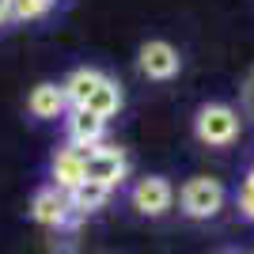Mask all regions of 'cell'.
<instances>
[{"label":"cell","mask_w":254,"mask_h":254,"mask_svg":"<svg viewBox=\"0 0 254 254\" xmlns=\"http://www.w3.org/2000/svg\"><path fill=\"white\" fill-rule=\"evenodd\" d=\"M197 137L205 144H232L239 137V114L224 103H212L197 110Z\"/></svg>","instance_id":"cell-1"},{"label":"cell","mask_w":254,"mask_h":254,"mask_svg":"<svg viewBox=\"0 0 254 254\" xmlns=\"http://www.w3.org/2000/svg\"><path fill=\"white\" fill-rule=\"evenodd\" d=\"M224 205V186L216 179H190L182 186V209L193 220H209Z\"/></svg>","instance_id":"cell-2"},{"label":"cell","mask_w":254,"mask_h":254,"mask_svg":"<svg viewBox=\"0 0 254 254\" xmlns=\"http://www.w3.org/2000/svg\"><path fill=\"white\" fill-rule=\"evenodd\" d=\"M91 152H95V144H72V148H61L53 156V179H57L61 193H72L84 182V163Z\"/></svg>","instance_id":"cell-3"},{"label":"cell","mask_w":254,"mask_h":254,"mask_svg":"<svg viewBox=\"0 0 254 254\" xmlns=\"http://www.w3.org/2000/svg\"><path fill=\"white\" fill-rule=\"evenodd\" d=\"M126 156L118 148H99L95 144V152L87 156V163H84V179L87 182H103V186H118V182L126 179Z\"/></svg>","instance_id":"cell-4"},{"label":"cell","mask_w":254,"mask_h":254,"mask_svg":"<svg viewBox=\"0 0 254 254\" xmlns=\"http://www.w3.org/2000/svg\"><path fill=\"white\" fill-rule=\"evenodd\" d=\"M31 212H34V220L46 224V228H64L68 220H76V216H72V205H68V193H61L57 186H50V190H38V197H34Z\"/></svg>","instance_id":"cell-5"},{"label":"cell","mask_w":254,"mask_h":254,"mask_svg":"<svg viewBox=\"0 0 254 254\" xmlns=\"http://www.w3.org/2000/svg\"><path fill=\"white\" fill-rule=\"evenodd\" d=\"M171 186H167V179H140L137 186H133V205H137L144 216H159V212H167L171 209Z\"/></svg>","instance_id":"cell-6"},{"label":"cell","mask_w":254,"mask_h":254,"mask_svg":"<svg viewBox=\"0 0 254 254\" xmlns=\"http://www.w3.org/2000/svg\"><path fill=\"white\" fill-rule=\"evenodd\" d=\"M140 68L152 80H171V76L179 72V50L167 46V42H148L140 50Z\"/></svg>","instance_id":"cell-7"},{"label":"cell","mask_w":254,"mask_h":254,"mask_svg":"<svg viewBox=\"0 0 254 254\" xmlns=\"http://www.w3.org/2000/svg\"><path fill=\"white\" fill-rule=\"evenodd\" d=\"M103 129H106V122L95 118L91 110H84V106H76L72 118H68V137H72V144H99V140H103Z\"/></svg>","instance_id":"cell-8"},{"label":"cell","mask_w":254,"mask_h":254,"mask_svg":"<svg viewBox=\"0 0 254 254\" xmlns=\"http://www.w3.org/2000/svg\"><path fill=\"white\" fill-rule=\"evenodd\" d=\"M106 197H110V186H103V182H80L72 193H68V205H72V216H87V212H95L106 205Z\"/></svg>","instance_id":"cell-9"},{"label":"cell","mask_w":254,"mask_h":254,"mask_svg":"<svg viewBox=\"0 0 254 254\" xmlns=\"http://www.w3.org/2000/svg\"><path fill=\"white\" fill-rule=\"evenodd\" d=\"M99 80H103V72H95V68H76V72L61 84L64 103L72 106V110H76V106H84V103H87V95H91V91L99 87Z\"/></svg>","instance_id":"cell-10"},{"label":"cell","mask_w":254,"mask_h":254,"mask_svg":"<svg viewBox=\"0 0 254 254\" xmlns=\"http://www.w3.org/2000/svg\"><path fill=\"white\" fill-rule=\"evenodd\" d=\"M84 110H91V114L103 118V122H106L110 114H118V110H122V91H118L114 80H106V76H103V80H99V87L87 95Z\"/></svg>","instance_id":"cell-11"},{"label":"cell","mask_w":254,"mask_h":254,"mask_svg":"<svg viewBox=\"0 0 254 254\" xmlns=\"http://www.w3.org/2000/svg\"><path fill=\"white\" fill-rule=\"evenodd\" d=\"M27 106H31L34 118H57L68 103H64V91L57 84H38L31 91V99H27Z\"/></svg>","instance_id":"cell-12"},{"label":"cell","mask_w":254,"mask_h":254,"mask_svg":"<svg viewBox=\"0 0 254 254\" xmlns=\"http://www.w3.org/2000/svg\"><path fill=\"white\" fill-rule=\"evenodd\" d=\"M50 4L53 0H8V15H15V19H34V15H42Z\"/></svg>","instance_id":"cell-13"},{"label":"cell","mask_w":254,"mask_h":254,"mask_svg":"<svg viewBox=\"0 0 254 254\" xmlns=\"http://www.w3.org/2000/svg\"><path fill=\"white\" fill-rule=\"evenodd\" d=\"M239 209L254 220V182H243V190H239Z\"/></svg>","instance_id":"cell-14"},{"label":"cell","mask_w":254,"mask_h":254,"mask_svg":"<svg viewBox=\"0 0 254 254\" xmlns=\"http://www.w3.org/2000/svg\"><path fill=\"white\" fill-rule=\"evenodd\" d=\"M243 99H247V106L254 110V72L247 76V87H243Z\"/></svg>","instance_id":"cell-15"},{"label":"cell","mask_w":254,"mask_h":254,"mask_svg":"<svg viewBox=\"0 0 254 254\" xmlns=\"http://www.w3.org/2000/svg\"><path fill=\"white\" fill-rule=\"evenodd\" d=\"M247 182H254V171H251V175H247Z\"/></svg>","instance_id":"cell-16"}]
</instances>
